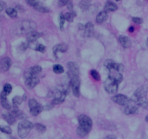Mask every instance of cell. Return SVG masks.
<instances>
[{
    "label": "cell",
    "instance_id": "1",
    "mask_svg": "<svg viewBox=\"0 0 148 139\" xmlns=\"http://www.w3.org/2000/svg\"><path fill=\"white\" fill-rule=\"evenodd\" d=\"M79 127L77 129V134L79 137L86 136L92 129V122L90 118L85 115H80L78 117Z\"/></svg>",
    "mask_w": 148,
    "mask_h": 139
},
{
    "label": "cell",
    "instance_id": "2",
    "mask_svg": "<svg viewBox=\"0 0 148 139\" xmlns=\"http://www.w3.org/2000/svg\"><path fill=\"white\" fill-rule=\"evenodd\" d=\"M147 91L148 87L146 85L139 87L134 92V95H133L131 99L132 101L134 102L136 105L143 107V105H144V103L147 100L146 96H147Z\"/></svg>",
    "mask_w": 148,
    "mask_h": 139
},
{
    "label": "cell",
    "instance_id": "3",
    "mask_svg": "<svg viewBox=\"0 0 148 139\" xmlns=\"http://www.w3.org/2000/svg\"><path fill=\"white\" fill-rule=\"evenodd\" d=\"M34 125L28 121H23L18 124L17 134L21 138H25L30 132Z\"/></svg>",
    "mask_w": 148,
    "mask_h": 139
},
{
    "label": "cell",
    "instance_id": "4",
    "mask_svg": "<svg viewBox=\"0 0 148 139\" xmlns=\"http://www.w3.org/2000/svg\"><path fill=\"white\" fill-rule=\"evenodd\" d=\"M119 84L114 79L108 76L104 82L103 86L106 91L109 94H115L118 91Z\"/></svg>",
    "mask_w": 148,
    "mask_h": 139
},
{
    "label": "cell",
    "instance_id": "5",
    "mask_svg": "<svg viewBox=\"0 0 148 139\" xmlns=\"http://www.w3.org/2000/svg\"><path fill=\"white\" fill-rule=\"evenodd\" d=\"M20 33H23L24 34H28L30 32L35 31L36 28V24L33 21H26L22 22L20 24Z\"/></svg>",
    "mask_w": 148,
    "mask_h": 139
},
{
    "label": "cell",
    "instance_id": "6",
    "mask_svg": "<svg viewBox=\"0 0 148 139\" xmlns=\"http://www.w3.org/2000/svg\"><path fill=\"white\" fill-rule=\"evenodd\" d=\"M70 84L72 86V92L74 95L76 97H79V87H80V79L79 76H74L70 75Z\"/></svg>",
    "mask_w": 148,
    "mask_h": 139
},
{
    "label": "cell",
    "instance_id": "7",
    "mask_svg": "<svg viewBox=\"0 0 148 139\" xmlns=\"http://www.w3.org/2000/svg\"><path fill=\"white\" fill-rule=\"evenodd\" d=\"M104 66L110 70V69H114L119 72H122L124 71V66L121 63H117L112 60H106L104 63Z\"/></svg>",
    "mask_w": 148,
    "mask_h": 139
},
{
    "label": "cell",
    "instance_id": "8",
    "mask_svg": "<svg viewBox=\"0 0 148 139\" xmlns=\"http://www.w3.org/2000/svg\"><path fill=\"white\" fill-rule=\"evenodd\" d=\"M112 100L119 105H127L132 101L131 99L124 95H116L112 97Z\"/></svg>",
    "mask_w": 148,
    "mask_h": 139
},
{
    "label": "cell",
    "instance_id": "9",
    "mask_svg": "<svg viewBox=\"0 0 148 139\" xmlns=\"http://www.w3.org/2000/svg\"><path fill=\"white\" fill-rule=\"evenodd\" d=\"M42 71V68L40 66H34L33 67H30L25 72V78L33 77V76H37L39 73H40Z\"/></svg>",
    "mask_w": 148,
    "mask_h": 139
},
{
    "label": "cell",
    "instance_id": "10",
    "mask_svg": "<svg viewBox=\"0 0 148 139\" xmlns=\"http://www.w3.org/2000/svg\"><path fill=\"white\" fill-rule=\"evenodd\" d=\"M12 65V61L10 58L5 57L0 60V71L1 72H6L10 69Z\"/></svg>",
    "mask_w": 148,
    "mask_h": 139
},
{
    "label": "cell",
    "instance_id": "11",
    "mask_svg": "<svg viewBox=\"0 0 148 139\" xmlns=\"http://www.w3.org/2000/svg\"><path fill=\"white\" fill-rule=\"evenodd\" d=\"M40 82V79L37 76H33V77L27 78L25 79V87L27 89H33Z\"/></svg>",
    "mask_w": 148,
    "mask_h": 139
},
{
    "label": "cell",
    "instance_id": "12",
    "mask_svg": "<svg viewBox=\"0 0 148 139\" xmlns=\"http://www.w3.org/2000/svg\"><path fill=\"white\" fill-rule=\"evenodd\" d=\"M68 69L69 71V74L74 75V76H79V66L75 62L70 61L67 63Z\"/></svg>",
    "mask_w": 148,
    "mask_h": 139
},
{
    "label": "cell",
    "instance_id": "13",
    "mask_svg": "<svg viewBox=\"0 0 148 139\" xmlns=\"http://www.w3.org/2000/svg\"><path fill=\"white\" fill-rule=\"evenodd\" d=\"M109 77L114 79L118 84L121 83L123 80V76L121 72H119L114 69H110L109 70Z\"/></svg>",
    "mask_w": 148,
    "mask_h": 139
},
{
    "label": "cell",
    "instance_id": "14",
    "mask_svg": "<svg viewBox=\"0 0 148 139\" xmlns=\"http://www.w3.org/2000/svg\"><path fill=\"white\" fill-rule=\"evenodd\" d=\"M85 36L87 37H90L93 35L94 33V25L92 22H88L85 25Z\"/></svg>",
    "mask_w": 148,
    "mask_h": 139
},
{
    "label": "cell",
    "instance_id": "15",
    "mask_svg": "<svg viewBox=\"0 0 148 139\" xmlns=\"http://www.w3.org/2000/svg\"><path fill=\"white\" fill-rule=\"evenodd\" d=\"M42 35V33H38V32L36 31H33L30 32V33L27 35V40L28 42V43H34L36 41L38 37H40Z\"/></svg>",
    "mask_w": 148,
    "mask_h": 139
},
{
    "label": "cell",
    "instance_id": "16",
    "mask_svg": "<svg viewBox=\"0 0 148 139\" xmlns=\"http://www.w3.org/2000/svg\"><path fill=\"white\" fill-rule=\"evenodd\" d=\"M119 43H121V46H122L123 48H130L132 45L131 40L125 35L119 36Z\"/></svg>",
    "mask_w": 148,
    "mask_h": 139
},
{
    "label": "cell",
    "instance_id": "17",
    "mask_svg": "<svg viewBox=\"0 0 148 139\" xmlns=\"http://www.w3.org/2000/svg\"><path fill=\"white\" fill-rule=\"evenodd\" d=\"M138 112V107L135 105H127L124 108V113L126 115H133Z\"/></svg>",
    "mask_w": 148,
    "mask_h": 139
},
{
    "label": "cell",
    "instance_id": "18",
    "mask_svg": "<svg viewBox=\"0 0 148 139\" xmlns=\"http://www.w3.org/2000/svg\"><path fill=\"white\" fill-rule=\"evenodd\" d=\"M0 99H1V105L4 109L6 110H10L11 109V105L9 103L8 100H7V95L4 93V92H2L0 95Z\"/></svg>",
    "mask_w": 148,
    "mask_h": 139
},
{
    "label": "cell",
    "instance_id": "19",
    "mask_svg": "<svg viewBox=\"0 0 148 139\" xmlns=\"http://www.w3.org/2000/svg\"><path fill=\"white\" fill-rule=\"evenodd\" d=\"M11 114L13 115V116L15 118V119H20V120H25L27 116L25 115V114L23 112H22L21 110L17 109V108H14V109L12 110Z\"/></svg>",
    "mask_w": 148,
    "mask_h": 139
},
{
    "label": "cell",
    "instance_id": "20",
    "mask_svg": "<svg viewBox=\"0 0 148 139\" xmlns=\"http://www.w3.org/2000/svg\"><path fill=\"white\" fill-rule=\"evenodd\" d=\"M68 46L67 45H66L65 43H63V44H58L56 46H55L53 47V53H54L55 56H56L59 52H61V53H64L67 50Z\"/></svg>",
    "mask_w": 148,
    "mask_h": 139
},
{
    "label": "cell",
    "instance_id": "21",
    "mask_svg": "<svg viewBox=\"0 0 148 139\" xmlns=\"http://www.w3.org/2000/svg\"><path fill=\"white\" fill-rule=\"evenodd\" d=\"M108 19V13L106 11H101L98 14L96 17V22L98 24L104 22Z\"/></svg>",
    "mask_w": 148,
    "mask_h": 139
},
{
    "label": "cell",
    "instance_id": "22",
    "mask_svg": "<svg viewBox=\"0 0 148 139\" xmlns=\"http://www.w3.org/2000/svg\"><path fill=\"white\" fill-rule=\"evenodd\" d=\"M2 117L3 118H4V121H5L9 125H13V124L15 123V118L12 115L11 112H10V113H9V112L4 113L2 115Z\"/></svg>",
    "mask_w": 148,
    "mask_h": 139
},
{
    "label": "cell",
    "instance_id": "23",
    "mask_svg": "<svg viewBox=\"0 0 148 139\" xmlns=\"http://www.w3.org/2000/svg\"><path fill=\"white\" fill-rule=\"evenodd\" d=\"M117 9H118V7H117L116 4L113 2H110V1L107 2L104 6V11H106V12H114L117 10Z\"/></svg>",
    "mask_w": 148,
    "mask_h": 139
},
{
    "label": "cell",
    "instance_id": "24",
    "mask_svg": "<svg viewBox=\"0 0 148 139\" xmlns=\"http://www.w3.org/2000/svg\"><path fill=\"white\" fill-rule=\"evenodd\" d=\"M43 110V106H42L41 105H40V104H38V105H36V106L34 107V108H30V112L32 115H33V116H37L38 114H40V112H42Z\"/></svg>",
    "mask_w": 148,
    "mask_h": 139
},
{
    "label": "cell",
    "instance_id": "25",
    "mask_svg": "<svg viewBox=\"0 0 148 139\" xmlns=\"http://www.w3.org/2000/svg\"><path fill=\"white\" fill-rule=\"evenodd\" d=\"M33 8L36 10V11L42 13H47L49 12V10L48 8H46V7H44L43 5H42L40 3H38V4H36Z\"/></svg>",
    "mask_w": 148,
    "mask_h": 139
},
{
    "label": "cell",
    "instance_id": "26",
    "mask_svg": "<svg viewBox=\"0 0 148 139\" xmlns=\"http://www.w3.org/2000/svg\"><path fill=\"white\" fill-rule=\"evenodd\" d=\"M6 13L8 16H10L12 18H15L17 16V11L14 8H12V7H10V8H7L6 10Z\"/></svg>",
    "mask_w": 148,
    "mask_h": 139
},
{
    "label": "cell",
    "instance_id": "27",
    "mask_svg": "<svg viewBox=\"0 0 148 139\" xmlns=\"http://www.w3.org/2000/svg\"><path fill=\"white\" fill-rule=\"evenodd\" d=\"M23 101V98H22L20 96H16L13 98L12 99V104L14 105V108H17L20 105H21V103Z\"/></svg>",
    "mask_w": 148,
    "mask_h": 139
},
{
    "label": "cell",
    "instance_id": "28",
    "mask_svg": "<svg viewBox=\"0 0 148 139\" xmlns=\"http://www.w3.org/2000/svg\"><path fill=\"white\" fill-rule=\"evenodd\" d=\"M34 127L36 131L40 134H43L46 131V127L41 123H36L34 125Z\"/></svg>",
    "mask_w": 148,
    "mask_h": 139
},
{
    "label": "cell",
    "instance_id": "29",
    "mask_svg": "<svg viewBox=\"0 0 148 139\" xmlns=\"http://www.w3.org/2000/svg\"><path fill=\"white\" fill-rule=\"evenodd\" d=\"M53 71L55 74H62L64 72V68H63V66H61V65L56 64L53 66Z\"/></svg>",
    "mask_w": 148,
    "mask_h": 139
},
{
    "label": "cell",
    "instance_id": "30",
    "mask_svg": "<svg viewBox=\"0 0 148 139\" xmlns=\"http://www.w3.org/2000/svg\"><path fill=\"white\" fill-rule=\"evenodd\" d=\"M75 15H76V14L74 12H70L66 13V14L64 15L65 20H67L69 22H73L74 17H75Z\"/></svg>",
    "mask_w": 148,
    "mask_h": 139
},
{
    "label": "cell",
    "instance_id": "31",
    "mask_svg": "<svg viewBox=\"0 0 148 139\" xmlns=\"http://www.w3.org/2000/svg\"><path fill=\"white\" fill-rule=\"evenodd\" d=\"M0 131L6 134H12L11 128L10 126H7V125H0Z\"/></svg>",
    "mask_w": 148,
    "mask_h": 139
},
{
    "label": "cell",
    "instance_id": "32",
    "mask_svg": "<svg viewBox=\"0 0 148 139\" xmlns=\"http://www.w3.org/2000/svg\"><path fill=\"white\" fill-rule=\"evenodd\" d=\"M91 0H82L81 2L79 3V7L82 9V10H87L90 5V2Z\"/></svg>",
    "mask_w": 148,
    "mask_h": 139
},
{
    "label": "cell",
    "instance_id": "33",
    "mask_svg": "<svg viewBox=\"0 0 148 139\" xmlns=\"http://www.w3.org/2000/svg\"><path fill=\"white\" fill-rule=\"evenodd\" d=\"M12 86L10 84H5L4 86V89H3V92L6 94L7 95H10V92H12Z\"/></svg>",
    "mask_w": 148,
    "mask_h": 139
},
{
    "label": "cell",
    "instance_id": "34",
    "mask_svg": "<svg viewBox=\"0 0 148 139\" xmlns=\"http://www.w3.org/2000/svg\"><path fill=\"white\" fill-rule=\"evenodd\" d=\"M65 17L62 13H61L60 16H59V26H60L61 30H63L64 29V25L65 22Z\"/></svg>",
    "mask_w": 148,
    "mask_h": 139
},
{
    "label": "cell",
    "instance_id": "35",
    "mask_svg": "<svg viewBox=\"0 0 148 139\" xmlns=\"http://www.w3.org/2000/svg\"><path fill=\"white\" fill-rule=\"evenodd\" d=\"M90 74H91V76H92V77L95 80L100 81V79H101V76H100L99 74H98V72H97L96 70H92V71H91Z\"/></svg>",
    "mask_w": 148,
    "mask_h": 139
},
{
    "label": "cell",
    "instance_id": "36",
    "mask_svg": "<svg viewBox=\"0 0 148 139\" xmlns=\"http://www.w3.org/2000/svg\"><path fill=\"white\" fill-rule=\"evenodd\" d=\"M35 50H37V51L41 52V53H44L45 50H46V47L43 44H39L38 43L35 47Z\"/></svg>",
    "mask_w": 148,
    "mask_h": 139
},
{
    "label": "cell",
    "instance_id": "37",
    "mask_svg": "<svg viewBox=\"0 0 148 139\" xmlns=\"http://www.w3.org/2000/svg\"><path fill=\"white\" fill-rule=\"evenodd\" d=\"M38 104H39L38 102L35 99H30L28 102V105H29V108H30H30H34V107H36V105H38Z\"/></svg>",
    "mask_w": 148,
    "mask_h": 139
},
{
    "label": "cell",
    "instance_id": "38",
    "mask_svg": "<svg viewBox=\"0 0 148 139\" xmlns=\"http://www.w3.org/2000/svg\"><path fill=\"white\" fill-rule=\"evenodd\" d=\"M25 1L27 4H29V5L32 6L33 7L39 3L38 0H25Z\"/></svg>",
    "mask_w": 148,
    "mask_h": 139
},
{
    "label": "cell",
    "instance_id": "39",
    "mask_svg": "<svg viewBox=\"0 0 148 139\" xmlns=\"http://www.w3.org/2000/svg\"><path fill=\"white\" fill-rule=\"evenodd\" d=\"M132 21L136 24H142L143 22V19L140 17H132Z\"/></svg>",
    "mask_w": 148,
    "mask_h": 139
},
{
    "label": "cell",
    "instance_id": "40",
    "mask_svg": "<svg viewBox=\"0 0 148 139\" xmlns=\"http://www.w3.org/2000/svg\"><path fill=\"white\" fill-rule=\"evenodd\" d=\"M68 2H69V0H59L58 4H59V7H62L66 5V4H68Z\"/></svg>",
    "mask_w": 148,
    "mask_h": 139
},
{
    "label": "cell",
    "instance_id": "41",
    "mask_svg": "<svg viewBox=\"0 0 148 139\" xmlns=\"http://www.w3.org/2000/svg\"><path fill=\"white\" fill-rule=\"evenodd\" d=\"M6 7V4L2 1H0V12H1L2 10H4V8Z\"/></svg>",
    "mask_w": 148,
    "mask_h": 139
},
{
    "label": "cell",
    "instance_id": "42",
    "mask_svg": "<svg viewBox=\"0 0 148 139\" xmlns=\"http://www.w3.org/2000/svg\"><path fill=\"white\" fill-rule=\"evenodd\" d=\"M105 139H116V137L114 135H108L106 137Z\"/></svg>",
    "mask_w": 148,
    "mask_h": 139
},
{
    "label": "cell",
    "instance_id": "43",
    "mask_svg": "<svg viewBox=\"0 0 148 139\" xmlns=\"http://www.w3.org/2000/svg\"><path fill=\"white\" fill-rule=\"evenodd\" d=\"M143 108H144L145 109L148 110V99H147V100H146V102H145L144 105H143Z\"/></svg>",
    "mask_w": 148,
    "mask_h": 139
},
{
    "label": "cell",
    "instance_id": "44",
    "mask_svg": "<svg viewBox=\"0 0 148 139\" xmlns=\"http://www.w3.org/2000/svg\"><path fill=\"white\" fill-rule=\"evenodd\" d=\"M68 9H69V10H72V9H73V5H72V4L71 2H69V4H68Z\"/></svg>",
    "mask_w": 148,
    "mask_h": 139
},
{
    "label": "cell",
    "instance_id": "45",
    "mask_svg": "<svg viewBox=\"0 0 148 139\" xmlns=\"http://www.w3.org/2000/svg\"><path fill=\"white\" fill-rule=\"evenodd\" d=\"M129 31H130V33H133V32L134 31V27H133V26L130 27V28H129Z\"/></svg>",
    "mask_w": 148,
    "mask_h": 139
},
{
    "label": "cell",
    "instance_id": "46",
    "mask_svg": "<svg viewBox=\"0 0 148 139\" xmlns=\"http://www.w3.org/2000/svg\"><path fill=\"white\" fill-rule=\"evenodd\" d=\"M145 121H146V122L148 123V115L145 117Z\"/></svg>",
    "mask_w": 148,
    "mask_h": 139
},
{
    "label": "cell",
    "instance_id": "47",
    "mask_svg": "<svg viewBox=\"0 0 148 139\" xmlns=\"http://www.w3.org/2000/svg\"><path fill=\"white\" fill-rule=\"evenodd\" d=\"M147 45L148 46V39H147Z\"/></svg>",
    "mask_w": 148,
    "mask_h": 139
},
{
    "label": "cell",
    "instance_id": "48",
    "mask_svg": "<svg viewBox=\"0 0 148 139\" xmlns=\"http://www.w3.org/2000/svg\"><path fill=\"white\" fill-rule=\"evenodd\" d=\"M116 1H120V0H116Z\"/></svg>",
    "mask_w": 148,
    "mask_h": 139
}]
</instances>
